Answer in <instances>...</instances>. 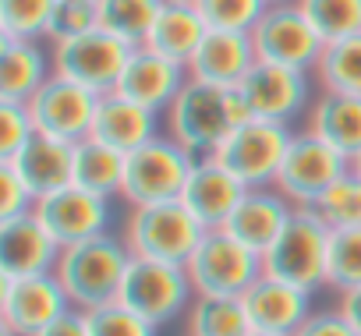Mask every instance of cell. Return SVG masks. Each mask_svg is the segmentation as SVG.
Returning <instances> with one entry per match:
<instances>
[{
    "mask_svg": "<svg viewBox=\"0 0 361 336\" xmlns=\"http://www.w3.org/2000/svg\"><path fill=\"white\" fill-rule=\"evenodd\" d=\"M128 262H131V251H128L124 237L110 230V234H99V237L64 248L61 262H57V280H61L71 308L92 311V308L117 301Z\"/></svg>",
    "mask_w": 361,
    "mask_h": 336,
    "instance_id": "obj_1",
    "label": "cell"
},
{
    "mask_svg": "<svg viewBox=\"0 0 361 336\" xmlns=\"http://www.w3.org/2000/svg\"><path fill=\"white\" fill-rule=\"evenodd\" d=\"M329 237L333 227L315 206H298L283 234L273 241V248L262 255L266 276H276L283 283H294L308 294L326 287L329 269Z\"/></svg>",
    "mask_w": 361,
    "mask_h": 336,
    "instance_id": "obj_2",
    "label": "cell"
},
{
    "mask_svg": "<svg viewBox=\"0 0 361 336\" xmlns=\"http://www.w3.org/2000/svg\"><path fill=\"white\" fill-rule=\"evenodd\" d=\"M206 227L185 209V202H152V206H131L121 237L135 259H156L170 266H185L192 251L199 248Z\"/></svg>",
    "mask_w": 361,
    "mask_h": 336,
    "instance_id": "obj_3",
    "label": "cell"
},
{
    "mask_svg": "<svg viewBox=\"0 0 361 336\" xmlns=\"http://www.w3.org/2000/svg\"><path fill=\"white\" fill-rule=\"evenodd\" d=\"M227 96H231V89H220V85L188 78L185 89L173 96V103L163 110V127H166V135H170L180 149H188L195 159H199V156H213L216 145H220V142L227 138V131L234 127V124H231Z\"/></svg>",
    "mask_w": 361,
    "mask_h": 336,
    "instance_id": "obj_4",
    "label": "cell"
},
{
    "mask_svg": "<svg viewBox=\"0 0 361 336\" xmlns=\"http://www.w3.org/2000/svg\"><path fill=\"white\" fill-rule=\"evenodd\" d=\"M195 166V156L180 149L170 135H156L135 152L124 156V188L121 202L131 206H152V202H173L180 199L188 174Z\"/></svg>",
    "mask_w": 361,
    "mask_h": 336,
    "instance_id": "obj_5",
    "label": "cell"
},
{
    "mask_svg": "<svg viewBox=\"0 0 361 336\" xmlns=\"http://www.w3.org/2000/svg\"><path fill=\"white\" fill-rule=\"evenodd\" d=\"M195 297H245V290L266 273L262 255L234 241L224 227L202 234L199 248L185 262Z\"/></svg>",
    "mask_w": 361,
    "mask_h": 336,
    "instance_id": "obj_6",
    "label": "cell"
},
{
    "mask_svg": "<svg viewBox=\"0 0 361 336\" xmlns=\"http://www.w3.org/2000/svg\"><path fill=\"white\" fill-rule=\"evenodd\" d=\"M117 301L124 308H131L135 315H142L145 322H152L156 329H163L177 315H185L192 308L195 287H192L185 266H170V262L135 259L131 255Z\"/></svg>",
    "mask_w": 361,
    "mask_h": 336,
    "instance_id": "obj_7",
    "label": "cell"
},
{
    "mask_svg": "<svg viewBox=\"0 0 361 336\" xmlns=\"http://www.w3.org/2000/svg\"><path fill=\"white\" fill-rule=\"evenodd\" d=\"M290 138H294L290 124L248 120V124H238L227 131V138L216 145L213 159L224 170H231L245 188H273Z\"/></svg>",
    "mask_w": 361,
    "mask_h": 336,
    "instance_id": "obj_8",
    "label": "cell"
},
{
    "mask_svg": "<svg viewBox=\"0 0 361 336\" xmlns=\"http://www.w3.org/2000/svg\"><path fill=\"white\" fill-rule=\"evenodd\" d=\"M347 170H350V159L340 156L336 149H329L322 138H315V135L305 127V131H294L273 188L283 192V199H287L290 206H319L322 195H326Z\"/></svg>",
    "mask_w": 361,
    "mask_h": 336,
    "instance_id": "obj_9",
    "label": "cell"
},
{
    "mask_svg": "<svg viewBox=\"0 0 361 336\" xmlns=\"http://www.w3.org/2000/svg\"><path fill=\"white\" fill-rule=\"evenodd\" d=\"M131 50L135 46L114 39L103 29H92V32H82V36H68V39H54L50 43L54 75H61V78H68L75 85H85L96 96L114 92V85H117V78H121Z\"/></svg>",
    "mask_w": 361,
    "mask_h": 336,
    "instance_id": "obj_10",
    "label": "cell"
},
{
    "mask_svg": "<svg viewBox=\"0 0 361 336\" xmlns=\"http://www.w3.org/2000/svg\"><path fill=\"white\" fill-rule=\"evenodd\" d=\"M252 43H255L259 61L294 68V71H315L322 46H326L298 0H290V4H269L266 15L259 18V25L252 29Z\"/></svg>",
    "mask_w": 361,
    "mask_h": 336,
    "instance_id": "obj_11",
    "label": "cell"
},
{
    "mask_svg": "<svg viewBox=\"0 0 361 336\" xmlns=\"http://www.w3.org/2000/svg\"><path fill=\"white\" fill-rule=\"evenodd\" d=\"M241 99L248 103V113L255 120H273V124H290L294 117L308 113L315 99V78L312 71H294L280 64L259 61L248 78L238 85Z\"/></svg>",
    "mask_w": 361,
    "mask_h": 336,
    "instance_id": "obj_12",
    "label": "cell"
},
{
    "mask_svg": "<svg viewBox=\"0 0 361 336\" xmlns=\"http://www.w3.org/2000/svg\"><path fill=\"white\" fill-rule=\"evenodd\" d=\"M110 202L114 199H103V195H92L78 185H68V188L43 195L36 202V220L47 227V234L61 248H71V244H82L89 237L114 230V206Z\"/></svg>",
    "mask_w": 361,
    "mask_h": 336,
    "instance_id": "obj_13",
    "label": "cell"
},
{
    "mask_svg": "<svg viewBox=\"0 0 361 336\" xmlns=\"http://www.w3.org/2000/svg\"><path fill=\"white\" fill-rule=\"evenodd\" d=\"M64 311H71V301L57 273L0 280V325L11 336H39Z\"/></svg>",
    "mask_w": 361,
    "mask_h": 336,
    "instance_id": "obj_14",
    "label": "cell"
},
{
    "mask_svg": "<svg viewBox=\"0 0 361 336\" xmlns=\"http://www.w3.org/2000/svg\"><path fill=\"white\" fill-rule=\"evenodd\" d=\"M99 96L89 92L85 85H75L61 75H50V82L25 103L29 117L39 135L61 138V142H82L92 131Z\"/></svg>",
    "mask_w": 361,
    "mask_h": 336,
    "instance_id": "obj_15",
    "label": "cell"
},
{
    "mask_svg": "<svg viewBox=\"0 0 361 336\" xmlns=\"http://www.w3.org/2000/svg\"><path fill=\"white\" fill-rule=\"evenodd\" d=\"M188 78H192V75H188L185 64H177V61H170V57H159V54L149 50V46H135V50L128 54V64H124V71H121L114 92L128 96L131 103H138V106H145V110L163 113V110L173 103V96L185 89Z\"/></svg>",
    "mask_w": 361,
    "mask_h": 336,
    "instance_id": "obj_16",
    "label": "cell"
},
{
    "mask_svg": "<svg viewBox=\"0 0 361 336\" xmlns=\"http://www.w3.org/2000/svg\"><path fill=\"white\" fill-rule=\"evenodd\" d=\"M241 301H245L252 332H266V336H294L312 315L308 290L283 283L276 276H266V273L245 290Z\"/></svg>",
    "mask_w": 361,
    "mask_h": 336,
    "instance_id": "obj_17",
    "label": "cell"
},
{
    "mask_svg": "<svg viewBox=\"0 0 361 336\" xmlns=\"http://www.w3.org/2000/svg\"><path fill=\"white\" fill-rule=\"evenodd\" d=\"M61 251L64 248L47 234L36 213L11 220V223H0V280L57 273Z\"/></svg>",
    "mask_w": 361,
    "mask_h": 336,
    "instance_id": "obj_18",
    "label": "cell"
},
{
    "mask_svg": "<svg viewBox=\"0 0 361 336\" xmlns=\"http://www.w3.org/2000/svg\"><path fill=\"white\" fill-rule=\"evenodd\" d=\"M298 206H290L283 199V192L276 188H245L241 202L234 206V213L227 216L224 230L241 241L245 248H252L255 255H266L273 248V241L283 234V227L290 223Z\"/></svg>",
    "mask_w": 361,
    "mask_h": 336,
    "instance_id": "obj_19",
    "label": "cell"
},
{
    "mask_svg": "<svg viewBox=\"0 0 361 336\" xmlns=\"http://www.w3.org/2000/svg\"><path fill=\"white\" fill-rule=\"evenodd\" d=\"M255 64H259V54H255L252 32L209 29L195 57L188 61V75L199 82L220 85V89H238Z\"/></svg>",
    "mask_w": 361,
    "mask_h": 336,
    "instance_id": "obj_20",
    "label": "cell"
},
{
    "mask_svg": "<svg viewBox=\"0 0 361 336\" xmlns=\"http://www.w3.org/2000/svg\"><path fill=\"white\" fill-rule=\"evenodd\" d=\"M241 195H245V185L231 170H224L213 156H199L185 188H180V202L206 230L224 227L234 206L241 202Z\"/></svg>",
    "mask_w": 361,
    "mask_h": 336,
    "instance_id": "obj_21",
    "label": "cell"
},
{
    "mask_svg": "<svg viewBox=\"0 0 361 336\" xmlns=\"http://www.w3.org/2000/svg\"><path fill=\"white\" fill-rule=\"evenodd\" d=\"M8 166L22 178V185L36 195V202L43 195H54L61 188L71 185L75 174V142H61L50 135H32L18 156L8 159Z\"/></svg>",
    "mask_w": 361,
    "mask_h": 336,
    "instance_id": "obj_22",
    "label": "cell"
},
{
    "mask_svg": "<svg viewBox=\"0 0 361 336\" xmlns=\"http://www.w3.org/2000/svg\"><path fill=\"white\" fill-rule=\"evenodd\" d=\"M159 120H163V113L145 110L121 92H103L99 103H96L89 138H96V142L128 156V152H135L138 145H145L149 138L159 135Z\"/></svg>",
    "mask_w": 361,
    "mask_h": 336,
    "instance_id": "obj_23",
    "label": "cell"
},
{
    "mask_svg": "<svg viewBox=\"0 0 361 336\" xmlns=\"http://www.w3.org/2000/svg\"><path fill=\"white\" fill-rule=\"evenodd\" d=\"M305 127L322 138L329 149L340 156H357L361 152V96H343V92H315Z\"/></svg>",
    "mask_w": 361,
    "mask_h": 336,
    "instance_id": "obj_24",
    "label": "cell"
},
{
    "mask_svg": "<svg viewBox=\"0 0 361 336\" xmlns=\"http://www.w3.org/2000/svg\"><path fill=\"white\" fill-rule=\"evenodd\" d=\"M54 75V57L43 43L0 39V99L29 103Z\"/></svg>",
    "mask_w": 361,
    "mask_h": 336,
    "instance_id": "obj_25",
    "label": "cell"
},
{
    "mask_svg": "<svg viewBox=\"0 0 361 336\" xmlns=\"http://www.w3.org/2000/svg\"><path fill=\"white\" fill-rule=\"evenodd\" d=\"M206 32H209V25H206V18L199 15L195 4H166L163 0V8H159V15L152 22V32H149L145 46L156 50L159 57H170V61L188 68V61L195 57V50L206 39Z\"/></svg>",
    "mask_w": 361,
    "mask_h": 336,
    "instance_id": "obj_26",
    "label": "cell"
},
{
    "mask_svg": "<svg viewBox=\"0 0 361 336\" xmlns=\"http://www.w3.org/2000/svg\"><path fill=\"white\" fill-rule=\"evenodd\" d=\"M71 185L103 195V199H121L124 188V152L96 142V138H82L75 142V174Z\"/></svg>",
    "mask_w": 361,
    "mask_h": 336,
    "instance_id": "obj_27",
    "label": "cell"
},
{
    "mask_svg": "<svg viewBox=\"0 0 361 336\" xmlns=\"http://www.w3.org/2000/svg\"><path fill=\"white\" fill-rule=\"evenodd\" d=\"M312 78H315L319 92L361 96V32L336 39V43H326Z\"/></svg>",
    "mask_w": 361,
    "mask_h": 336,
    "instance_id": "obj_28",
    "label": "cell"
},
{
    "mask_svg": "<svg viewBox=\"0 0 361 336\" xmlns=\"http://www.w3.org/2000/svg\"><path fill=\"white\" fill-rule=\"evenodd\" d=\"M99 29L128 46H145L163 0H96Z\"/></svg>",
    "mask_w": 361,
    "mask_h": 336,
    "instance_id": "obj_29",
    "label": "cell"
},
{
    "mask_svg": "<svg viewBox=\"0 0 361 336\" xmlns=\"http://www.w3.org/2000/svg\"><path fill=\"white\" fill-rule=\"evenodd\" d=\"M188 336H252L241 297H195L188 308Z\"/></svg>",
    "mask_w": 361,
    "mask_h": 336,
    "instance_id": "obj_30",
    "label": "cell"
},
{
    "mask_svg": "<svg viewBox=\"0 0 361 336\" xmlns=\"http://www.w3.org/2000/svg\"><path fill=\"white\" fill-rule=\"evenodd\" d=\"M61 0H0V39L50 43Z\"/></svg>",
    "mask_w": 361,
    "mask_h": 336,
    "instance_id": "obj_31",
    "label": "cell"
},
{
    "mask_svg": "<svg viewBox=\"0 0 361 336\" xmlns=\"http://www.w3.org/2000/svg\"><path fill=\"white\" fill-rule=\"evenodd\" d=\"M308 15L312 29L322 36V43L347 39L361 32V0H298Z\"/></svg>",
    "mask_w": 361,
    "mask_h": 336,
    "instance_id": "obj_32",
    "label": "cell"
},
{
    "mask_svg": "<svg viewBox=\"0 0 361 336\" xmlns=\"http://www.w3.org/2000/svg\"><path fill=\"white\" fill-rule=\"evenodd\" d=\"M326 287L336 294L361 287V227H333Z\"/></svg>",
    "mask_w": 361,
    "mask_h": 336,
    "instance_id": "obj_33",
    "label": "cell"
},
{
    "mask_svg": "<svg viewBox=\"0 0 361 336\" xmlns=\"http://www.w3.org/2000/svg\"><path fill=\"white\" fill-rule=\"evenodd\" d=\"M195 8L209 29L252 32L259 25V18L266 15L269 0H195Z\"/></svg>",
    "mask_w": 361,
    "mask_h": 336,
    "instance_id": "obj_34",
    "label": "cell"
},
{
    "mask_svg": "<svg viewBox=\"0 0 361 336\" xmlns=\"http://www.w3.org/2000/svg\"><path fill=\"white\" fill-rule=\"evenodd\" d=\"M329 227H361V178L357 174H343L315 206Z\"/></svg>",
    "mask_w": 361,
    "mask_h": 336,
    "instance_id": "obj_35",
    "label": "cell"
},
{
    "mask_svg": "<svg viewBox=\"0 0 361 336\" xmlns=\"http://www.w3.org/2000/svg\"><path fill=\"white\" fill-rule=\"evenodd\" d=\"M85 322H89V336H156L159 332L152 322H145L142 315L124 308L121 301L85 311Z\"/></svg>",
    "mask_w": 361,
    "mask_h": 336,
    "instance_id": "obj_36",
    "label": "cell"
},
{
    "mask_svg": "<svg viewBox=\"0 0 361 336\" xmlns=\"http://www.w3.org/2000/svg\"><path fill=\"white\" fill-rule=\"evenodd\" d=\"M36 135V124L29 117L25 103L0 99V163H8L11 156L22 152V145Z\"/></svg>",
    "mask_w": 361,
    "mask_h": 336,
    "instance_id": "obj_37",
    "label": "cell"
},
{
    "mask_svg": "<svg viewBox=\"0 0 361 336\" xmlns=\"http://www.w3.org/2000/svg\"><path fill=\"white\" fill-rule=\"evenodd\" d=\"M92 29H99V8H96V0H61L57 15H54L50 43L54 39H68V36H82V32H92Z\"/></svg>",
    "mask_w": 361,
    "mask_h": 336,
    "instance_id": "obj_38",
    "label": "cell"
},
{
    "mask_svg": "<svg viewBox=\"0 0 361 336\" xmlns=\"http://www.w3.org/2000/svg\"><path fill=\"white\" fill-rule=\"evenodd\" d=\"M36 213V195L22 185V178L8 163H0V223H11Z\"/></svg>",
    "mask_w": 361,
    "mask_h": 336,
    "instance_id": "obj_39",
    "label": "cell"
},
{
    "mask_svg": "<svg viewBox=\"0 0 361 336\" xmlns=\"http://www.w3.org/2000/svg\"><path fill=\"white\" fill-rule=\"evenodd\" d=\"M294 336H357V329L336 308H326V311H312Z\"/></svg>",
    "mask_w": 361,
    "mask_h": 336,
    "instance_id": "obj_40",
    "label": "cell"
},
{
    "mask_svg": "<svg viewBox=\"0 0 361 336\" xmlns=\"http://www.w3.org/2000/svg\"><path fill=\"white\" fill-rule=\"evenodd\" d=\"M39 336H89V322H85V311H78V308H71V311H64L57 322H50Z\"/></svg>",
    "mask_w": 361,
    "mask_h": 336,
    "instance_id": "obj_41",
    "label": "cell"
},
{
    "mask_svg": "<svg viewBox=\"0 0 361 336\" xmlns=\"http://www.w3.org/2000/svg\"><path fill=\"white\" fill-rule=\"evenodd\" d=\"M336 311L357 329L361 336V287H350V290H340L336 294Z\"/></svg>",
    "mask_w": 361,
    "mask_h": 336,
    "instance_id": "obj_42",
    "label": "cell"
},
{
    "mask_svg": "<svg viewBox=\"0 0 361 336\" xmlns=\"http://www.w3.org/2000/svg\"><path fill=\"white\" fill-rule=\"evenodd\" d=\"M350 174H357V178H361V152H357V156H350Z\"/></svg>",
    "mask_w": 361,
    "mask_h": 336,
    "instance_id": "obj_43",
    "label": "cell"
},
{
    "mask_svg": "<svg viewBox=\"0 0 361 336\" xmlns=\"http://www.w3.org/2000/svg\"><path fill=\"white\" fill-rule=\"evenodd\" d=\"M166 4H195V0H166Z\"/></svg>",
    "mask_w": 361,
    "mask_h": 336,
    "instance_id": "obj_44",
    "label": "cell"
},
{
    "mask_svg": "<svg viewBox=\"0 0 361 336\" xmlns=\"http://www.w3.org/2000/svg\"><path fill=\"white\" fill-rule=\"evenodd\" d=\"M269 4H290V0H269Z\"/></svg>",
    "mask_w": 361,
    "mask_h": 336,
    "instance_id": "obj_45",
    "label": "cell"
},
{
    "mask_svg": "<svg viewBox=\"0 0 361 336\" xmlns=\"http://www.w3.org/2000/svg\"><path fill=\"white\" fill-rule=\"evenodd\" d=\"M252 336H266V332H252Z\"/></svg>",
    "mask_w": 361,
    "mask_h": 336,
    "instance_id": "obj_46",
    "label": "cell"
}]
</instances>
